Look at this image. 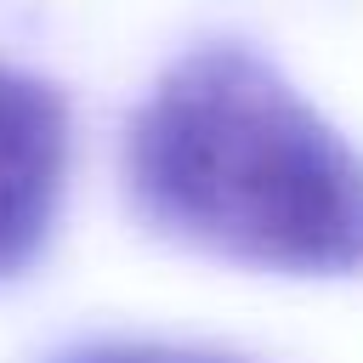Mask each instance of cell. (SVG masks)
<instances>
[{
    "label": "cell",
    "instance_id": "obj_1",
    "mask_svg": "<svg viewBox=\"0 0 363 363\" xmlns=\"http://www.w3.org/2000/svg\"><path fill=\"white\" fill-rule=\"evenodd\" d=\"M130 204L164 238L272 267H363V159L255 51L182 57L125 130Z\"/></svg>",
    "mask_w": 363,
    "mask_h": 363
},
{
    "label": "cell",
    "instance_id": "obj_2",
    "mask_svg": "<svg viewBox=\"0 0 363 363\" xmlns=\"http://www.w3.org/2000/svg\"><path fill=\"white\" fill-rule=\"evenodd\" d=\"M68 164V113L62 96L0 68V272H17L51 233L57 193Z\"/></svg>",
    "mask_w": 363,
    "mask_h": 363
},
{
    "label": "cell",
    "instance_id": "obj_3",
    "mask_svg": "<svg viewBox=\"0 0 363 363\" xmlns=\"http://www.w3.org/2000/svg\"><path fill=\"white\" fill-rule=\"evenodd\" d=\"M62 363H233L221 352H193V346H130V340H113V346H85Z\"/></svg>",
    "mask_w": 363,
    "mask_h": 363
}]
</instances>
